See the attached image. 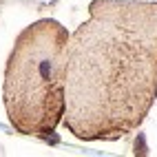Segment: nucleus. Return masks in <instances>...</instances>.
Listing matches in <instances>:
<instances>
[{
	"label": "nucleus",
	"instance_id": "1",
	"mask_svg": "<svg viewBox=\"0 0 157 157\" xmlns=\"http://www.w3.org/2000/svg\"><path fill=\"white\" fill-rule=\"evenodd\" d=\"M64 128L82 142L135 133L157 100V2L93 0L69 38Z\"/></svg>",
	"mask_w": 157,
	"mask_h": 157
},
{
	"label": "nucleus",
	"instance_id": "2",
	"mask_svg": "<svg viewBox=\"0 0 157 157\" xmlns=\"http://www.w3.org/2000/svg\"><path fill=\"white\" fill-rule=\"evenodd\" d=\"M71 33L53 18L36 20L18 33L7 58L2 102L16 133L53 140L64 120L67 47Z\"/></svg>",
	"mask_w": 157,
	"mask_h": 157
}]
</instances>
